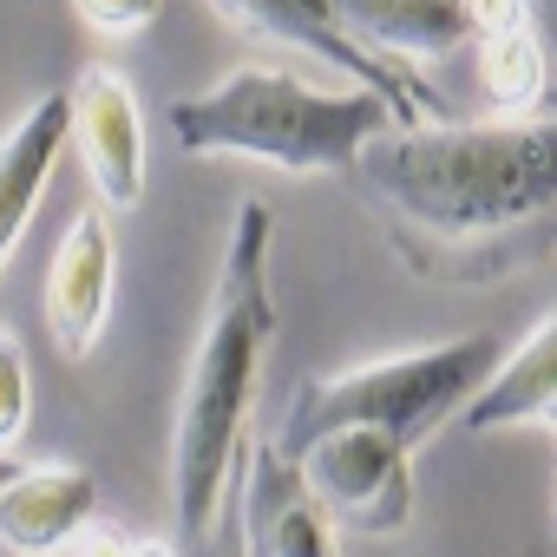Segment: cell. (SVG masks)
I'll use <instances>...</instances> for the list:
<instances>
[{
	"label": "cell",
	"instance_id": "obj_21",
	"mask_svg": "<svg viewBox=\"0 0 557 557\" xmlns=\"http://www.w3.org/2000/svg\"><path fill=\"white\" fill-rule=\"evenodd\" d=\"M550 531H557V498H550Z\"/></svg>",
	"mask_w": 557,
	"mask_h": 557
},
{
	"label": "cell",
	"instance_id": "obj_8",
	"mask_svg": "<svg viewBox=\"0 0 557 557\" xmlns=\"http://www.w3.org/2000/svg\"><path fill=\"white\" fill-rule=\"evenodd\" d=\"M112 296H119V236H112V216L106 203H86L60 249H53V269H47V335L66 361H86L112 322Z\"/></svg>",
	"mask_w": 557,
	"mask_h": 557
},
{
	"label": "cell",
	"instance_id": "obj_9",
	"mask_svg": "<svg viewBox=\"0 0 557 557\" xmlns=\"http://www.w3.org/2000/svg\"><path fill=\"white\" fill-rule=\"evenodd\" d=\"M466 8V40L479 60V92L492 99L498 119H524L550 92L544 40L531 21V0H459Z\"/></svg>",
	"mask_w": 557,
	"mask_h": 557
},
{
	"label": "cell",
	"instance_id": "obj_11",
	"mask_svg": "<svg viewBox=\"0 0 557 557\" xmlns=\"http://www.w3.org/2000/svg\"><path fill=\"white\" fill-rule=\"evenodd\" d=\"M99 524V479L79 466H21L0 485V544L14 557H60Z\"/></svg>",
	"mask_w": 557,
	"mask_h": 557
},
{
	"label": "cell",
	"instance_id": "obj_2",
	"mask_svg": "<svg viewBox=\"0 0 557 557\" xmlns=\"http://www.w3.org/2000/svg\"><path fill=\"white\" fill-rule=\"evenodd\" d=\"M269 256H275V210L243 203L223 243V269L210 289V315L177 394V426H171V511L177 537L203 544L223 485L249 446V413L262 387V361L275 342V283H269Z\"/></svg>",
	"mask_w": 557,
	"mask_h": 557
},
{
	"label": "cell",
	"instance_id": "obj_1",
	"mask_svg": "<svg viewBox=\"0 0 557 557\" xmlns=\"http://www.w3.org/2000/svg\"><path fill=\"white\" fill-rule=\"evenodd\" d=\"M355 177L400 262L433 283H498L557 249V112L387 125L361 145Z\"/></svg>",
	"mask_w": 557,
	"mask_h": 557
},
{
	"label": "cell",
	"instance_id": "obj_13",
	"mask_svg": "<svg viewBox=\"0 0 557 557\" xmlns=\"http://www.w3.org/2000/svg\"><path fill=\"white\" fill-rule=\"evenodd\" d=\"M550 400H557V315H544L518 348H505L453 420L466 433H505V426L544 420Z\"/></svg>",
	"mask_w": 557,
	"mask_h": 557
},
{
	"label": "cell",
	"instance_id": "obj_17",
	"mask_svg": "<svg viewBox=\"0 0 557 557\" xmlns=\"http://www.w3.org/2000/svg\"><path fill=\"white\" fill-rule=\"evenodd\" d=\"M73 557H177V550L158 544V537H125L112 524H86L79 544H73Z\"/></svg>",
	"mask_w": 557,
	"mask_h": 557
},
{
	"label": "cell",
	"instance_id": "obj_12",
	"mask_svg": "<svg viewBox=\"0 0 557 557\" xmlns=\"http://www.w3.org/2000/svg\"><path fill=\"white\" fill-rule=\"evenodd\" d=\"M60 151H66V92L34 99L8 132H0V269H8L14 249L27 243Z\"/></svg>",
	"mask_w": 557,
	"mask_h": 557
},
{
	"label": "cell",
	"instance_id": "obj_15",
	"mask_svg": "<svg viewBox=\"0 0 557 557\" xmlns=\"http://www.w3.org/2000/svg\"><path fill=\"white\" fill-rule=\"evenodd\" d=\"M27 420H34V368H27L21 335L0 322V453L21 446Z\"/></svg>",
	"mask_w": 557,
	"mask_h": 557
},
{
	"label": "cell",
	"instance_id": "obj_5",
	"mask_svg": "<svg viewBox=\"0 0 557 557\" xmlns=\"http://www.w3.org/2000/svg\"><path fill=\"white\" fill-rule=\"evenodd\" d=\"M210 8H216L236 34H249V40L296 47V53H315V60L342 66L355 86L381 92V99L394 106V119H400V125H433V119H453V112H446V99H440V92H433L413 66H400V60H387V53L361 47V40H355V34L329 14V0H210Z\"/></svg>",
	"mask_w": 557,
	"mask_h": 557
},
{
	"label": "cell",
	"instance_id": "obj_19",
	"mask_svg": "<svg viewBox=\"0 0 557 557\" xmlns=\"http://www.w3.org/2000/svg\"><path fill=\"white\" fill-rule=\"evenodd\" d=\"M537 112H557V86H550V92H544V106H537Z\"/></svg>",
	"mask_w": 557,
	"mask_h": 557
},
{
	"label": "cell",
	"instance_id": "obj_10",
	"mask_svg": "<svg viewBox=\"0 0 557 557\" xmlns=\"http://www.w3.org/2000/svg\"><path fill=\"white\" fill-rule=\"evenodd\" d=\"M243 453H249V492H243L249 557H342L335 518L309 492L302 466L283 459L275 446H243Z\"/></svg>",
	"mask_w": 557,
	"mask_h": 557
},
{
	"label": "cell",
	"instance_id": "obj_7",
	"mask_svg": "<svg viewBox=\"0 0 557 557\" xmlns=\"http://www.w3.org/2000/svg\"><path fill=\"white\" fill-rule=\"evenodd\" d=\"M66 151H79L106 210H132L145 197V164H151L145 119H138L132 86L112 66H86L66 86Z\"/></svg>",
	"mask_w": 557,
	"mask_h": 557
},
{
	"label": "cell",
	"instance_id": "obj_16",
	"mask_svg": "<svg viewBox=\"0 0 557 557\" xmlns=\"http://www.w3.org/2000/svg\"><path fill=\"white\" fill-rule=\"evenodd\" d=\"M73 8H79V21H86L92 34H106V40H132V34H145V27L158 21L164 0H73Z\"/></svg>",
	"mask_w": 557,
	"mask_h": 557
},
{
	"label": "cell",
	"instance_id": "obj_14",
	"mask_svg": "<svg viewBox=\"0 0 557 557\" xmlns=\"http://www.w3.org/2000/svg\"><path fill=\"white\" fill-rule=\"evenodd\" d=\"M329 14L374 53L413 66V60H446L466 47V8L459 0H329Z\"/></svg>",
	"mask_w": 557,
	"mask_h": 557
},
{
	"label": "cell",
	"instance_id": "obj_18",
	"mask_svg": "<svg viewBox=\"0 0 557 557\" xmlns=\"http://www.w3.org/2000/svg\"><path fill=\"white\" fill-rule=\"evenodd\" d=\"M14 472H21V466H14V459H8V453H0V485H8V479H14Z\"/></svg>",
	"mask_w": 557,
	"mask_h": 557
},
{
	"label": "cell",
	"instance_id": "obj_6",
	"mask_svg": "<svg viewBox=\"0 0 557 557\" xmlns=\"http://www.w3.org/2000/svg\"><path fill=\"white\" fill-rule=\"evenodd\" d=\"M322 511L361 537H400L413 524V446L381 426H329L296 453Z\"/></svg>",
	"mask_w": 557,
	"mask_h": 557
},
{
	"label": "cell",
	"instance_id": "obj_20",
	"mask_svg": "<svg viewBox=\"0 0 557 557\" xmlns=\"http://www.w3.org/2000/svg\"><path fill=\"white\" fill-rule=\"evenodd\" d=\"M544 426H557V400H550V407H544Z\"/></svg>",
	"mask_w": 557,
	"mask_h": 557
},
{
	"label": "cell",
	"instance_id": "obj_3",
	"mask_svg": "<svg viewBox=\"0 0 557 557\" xmlns=\"http://www.w3.org/2000/svg\"><path fill=\"white\" fill-rule=\"evenodd\" d=\"M394 106L368 86L355 92H315L309 79L283 66H243L216 79L210 92H190L171 106V138L197 158H256L289 177H329L355 171L361 145L381 138Z\"/></svg>",
	"mask_w": 557,
	"mask_h": 557
},
{
	"label": "cell",
	"instance_id": "obj_4",
	"mask_svg": "<svg viewBox=\"0 0 557 557\" xmlns=\"http://www.w3.org/2000/svg\"><path fill=\"white\" fill-rule=\"evenodd\" d=\"M492 361H498L492 335H459V342H433V348H413V355H387V361H361V368L302 381L289 413H283V433L269 446L283 459H296L329 426H381V433H394L420 453L472 400V387L485 381Z\"/></svg>",
	"mask_w": 557,
	"mask_h": 557
}]
</instances>
